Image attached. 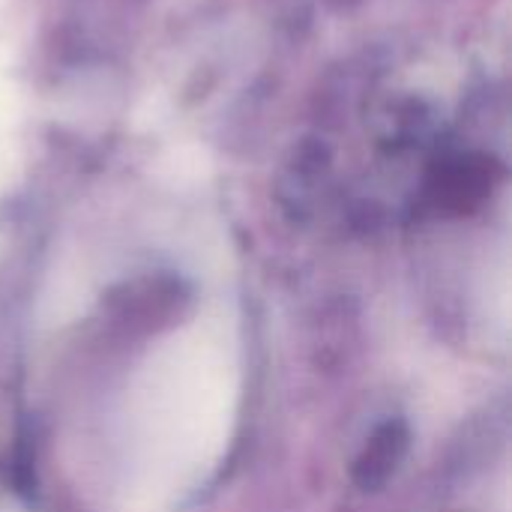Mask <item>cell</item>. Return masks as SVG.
Returning <instances> with one entry per match:
<instances>
[{
	"label": "cell",
	"instance_id": "1",
	"mask_svg": "<svg viewBox=\"0 0 512 512\" xmlns=\"http://www.w3.org/2000/svg\"><path fill=\"white\" fill-rule=\"evenodd\" d=\"M408 450V432L402 423H387L381 426L372 441L366 444L363 456L357 459V468H354V480L369 492V489H378L384 486L393 471L399 468L402 456Z\"/></svg>",
	"mask_w": 512,
	"mask_h": 512
}]
</instances>
